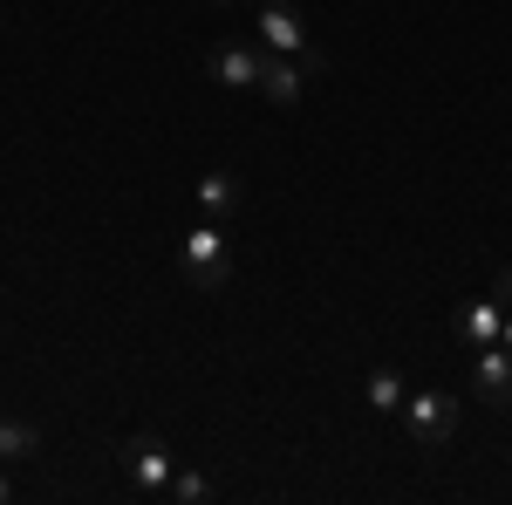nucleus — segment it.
Listing matches in <instances>:
<instances>
[{
	"label": "nucleus",
	"instance_id": "obj_4",
	"mask_svg": "<svg viewBox=\"0 0 512 505\" xmlns=\"http://www.w3.org/2000/svg\"><path fill=\"white\" fill-rule=\"evenodd\" d=\"M403 410H410V430H417L424 451H437V444L458 430V403H451V396H417V403H403Z\"/></svg>",
	"mask_w": 512,
	"mask_h": 505
},
{
	"label": "nucleus",
	"instance_id": "obj_11",
	"mask_svg": "<svg viewBox=\"0 0 512 505\" xmlns=\"http://www.w3.org/2000/svg\"><path fill=\"white\" fill-rule=\"evenodd\" d=\"M362 403H369V410H383V417L403 410V376H396V369H376V376L362 383Z\"/></svg>",
	"mask_w": 512,
	"mask_h": 505
},
{
	"label": "nucleus",
	"instance_id": "obj_13",
	"mask_svg": "<svg viewBox=\"0 0 512 505\" xmlns=\"http://www.w3.org/2000/svg\"><path fill=\"white\" fill-rule=\"evenodd\" d=\"M492 301H499V308H512V267L492 273Z\"/></svg>",
	"mask_w": 512,
	"mask_h": 505
},
{
	"label": "nucleus",
	"instance_id": "obj_1",
	"mask_svg": "<svg viewBox=\"0 0 512 505\" xmlns=\"http://www.w3.org/2000/svg\"><path fill=\"white\" fill-rule=\"evenodd\" d=\"M123 471H130V485H137L144 499H158V492H171V471H178V465H171V444L144 430V437L123 444Z\"/></svg>",
	"mask_w": 512,
	"mask_h": 505
},
{
	"label": "nucleus",
	"instance_id": "obj_8",
	"mask_svg": "<svg viewBox=\"0 0 512 505\" xmlns=\"http://www.w3.org/2000/svg\"><path fill=\"white\" fill-rule=\"evenodd\" d=\"M499 328H506V308H499L492 294H485L478 308H465V314H458V335H465L472 349H492V342H499Z\"/></svg>",
	"mask_w": 512,
	"mask_h": 505
},
{
	"label": "nucleus",
	"instance_id": "obj_7",
	"mask_svg": "<svg viewBox=\"0 0 512 505\" xmlns=\"http://www.w3.org/2000/svg\"><path fill=\"white\" fill-rule=\"evenodd\" d=\"M212 82H226V89H260V55L239 48V41H226V48L212 55Z\"/></svg>",
	"mask_w": 512,
	"mask_h": 505
},
{
	"label": "nucleus",
	"instance_id": "obj_10",
	"mask_svg": "<svg viewBox=\"0 0 512 505\" xmlns=\"http://www.w3.org/2000/svg\"><path fill=\"white\" fill-rule=\"evenodd\" d=\"M35 451H41V430L28 417H0V465H21Z\"/></svg>",
	"mask_w": 512,
	"mask_h": 505
},
{
	"label": "nucleus",
	"instance_id": "obj_16",
	"mask_svg": "<svg viewBox=\"0 0 512 505\" xmlns=\"http://www.w3.org/2000/svg\"><path fill=\"white\" fill-rule=\"evenodd\" d=\"M219 7H233V0H219Z\"/></svg>",
	"mask_w": 512,
	"mask_h": 505
},
{
	"label": "nucleus",
	"instance_id": "obj_14",
	"mask_svg": "<svg viewBox=\"0 0 512 505\" xmlns=\"http://www.w3.org/2000/svg\"><path fill=\"white\" fill-rule=\"evenodd\" d=\"M499 349L512 355V308H506V328H499Z\"/></svg>",
	"mask_w": 512,
	"mask_h": 505
},
{
	"label": "nucleus",
	"instance_id": "obj_15",
	"mask_svg": "<svg viewBox=\"0 0 512 505\" xmlns=\"http://www.w3.org/2000/svg\"><path fill=\"white\" fill-rule=\"evenodd\" d=\"M7 499H14V485H7V471H0V505H7Z\"/></svg>",
	"mask_w": 512,
	"mask_h": 505
},
{
	"label": "nucleus",
	"instance_id": "obj_5",
	"mask_svg": "<svg viewBox=\"0 0 512 505\" xmlns=\"http://www.w3.org/2000/svg\"><path fill=\"white\" fill-rule=\"evenodd\" d=\"M472 396L478 403H512V355L492 342V349H478L472 362Z\"/></svg>",
	"mask_w": 512,
	"mask_h": 505
},
{
	"label": "nucleus",
	"instance_id": "obj_3",
	"mask_svg": "<svg viewBox=\"0 0 512 505\" xmlns=\"http://www.w3.org/2000/svg\"><path fill=\"white\" fill-rule=\"evenodd\" d=\"M308 76H315V69H308L301 55H267V62H260V89H267V103H280V110L301 103Z\"/></svg>",
	"mask_w": 512,
	"mask_h": 505
},
{
	"label": "nucleus",
	"instance_id": "obj_9",
	"mask_svg": "<svg viewBox=\"0 0 512 505\" xmlns=\"http://www.w3.org/2000/svg\"><path fill=\"white\" fill-rule=\"evenodd\" d=\"M198 205H205V219H233L239 212V178L233 171H205V178H198Z\"/></svg>",
	"mask_w": 512,
	"mask_h": 505
},
{
	"label": "nucleus",
	"instance_id": "obj_2",
	"mask_svg": "<svg viewBox=\"0 0 512 505\" xmlns=\"http://www.w3.org/2000/svg\"><path fill=\"white\" fill-rule=\"evenodd\" d=\"M178 260H185V273H192L198 287H219V280H226V233H219V219H212V226H192Z\"/></svg>",
	"mask_w": 512,
	"mask_h": 505
},
{
	"label": "nucleus",
	"instance_id": "obj_6",
	"mask_svg": "<svg viewBox=\"0 0 512 505\" xmlns=\"http://www.w3.org/2000/svg\"><path fill=\"white\" fill-rule=\"evenodd\" d=\"M260 41H267L274 55H308V28H301L294 7H267V14H260Z\"/></svg>",
	"mask_w": 512,
	"mask_h": 505
},
{
	"label": "nucleus",
	"instance_id": "obj_12",
	"mask_svg": "<svg viewBox=\"0 0 512 505\" xmlns=\"http://www.w3.org/2000/svg\"><path fill=\"white\" fill-rule=\"evenodd\" d=\"M171 499H178V505H205V499H212V478H205L198 465H178V471H171Z\"/></svg>",
	"mask_w": 512,
	"mask_h": 505
}]
</instances>
